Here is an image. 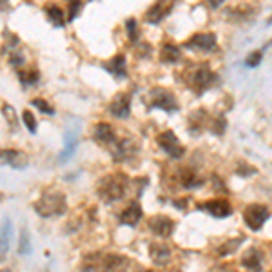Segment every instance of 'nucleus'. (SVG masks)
<instances>
[{
	"mask_svg": "<svg viewBox=\"0 0 272 272\" xmlns=\"http://www.w3.org/2000/svg\"><path fill=\"white\" fill-rule=\"evenodd\" d=\"M125 189H127V178L123 174H109L98 185V194L104 201L111 203V201L122 200Z\"/></svg>",
	"mask_w": 272,
	"mask_h": 272,
	"instance_id": "obj_1",
	"label": "nucleus"
},
{
	"mask_svg": "<svg viewBox=\"0 0 272 272\" xmlns=\"http://www.w3.org/2000/svg\"><path fill=\"white\" fill-rule=\"evenodd\" d=\"M67 209L66 203V196L58 193V191H51V193H45L42 198H40L37 203H35V211L39 216L49 218V216H60L64 214Z\"/></svg>",
	"mask_w": 272,
	"mask_h": 272,
	"instance_id": "obj_2",
	"label": "nucleus"
},
{
	"mask_svg": "<svg viewBox=\"0 0 272 272\" xmlns=\"http://www.w3.org/2000/svg\"><path fill=\"white\" fill-rule=\"evenodd\" d=\"M269 218V209L261 203H250V205L245 207L243 211V222L245 225L252 231H258V229L263 227V223L267 222Z\"/></svg>",
	"mask_w": 272,
	"mask_h": 272,
	"instance_id": "obj_3",
	"label": "nucleus"
},
{
	"mask_svg": "<svg viewBox=\"0 0 272 272\" xmlns=\"http://www.w3.org/2000/svg\"><path fill=\"white\" fill-rule=\"evenodd\" d=\"M151 102L156 109H161V111H167V113H174L178 109V100L176 96L172 95L169 89H163V87H155L151 89Z\"/></svg>",
	"mask_w": 272,
	"mask_h": 272,
	"instance_id": "obj_4",
	"label": "nucleus"
},
{
	"mask_svg": "<svg viewBox=\"0 0 272 272\" xmlns=\"http://www.w3.org/2000/svg\"><path fill=\"white\" fill-rule=\"evenodd\" d=\"M156 142H158V145H160L161 149L165 151L169 156H172V158H182V156L185 155V147L180 144L176 134L172 133V131H169V129L158 134Z\"/></svg>",
	"mask_w": 272,
	"mask_h": 272,
	"instance_id": "obj_5",
	"label": "nucleus"
},
{
	"mask_svg": "<svg viewBox=\"0 0 272 272\" xmlns=\"http://www.w3.org/2000/svg\"><path fill=\"white\" fill-rule=\"evenodd\" d=\"M218 77L216 73H212L207 66H201L196 69V73L191 78V85L194 89L196 93H203L207 89H211L214 83H216Z\"/></svg>",
	"mask_w": 272,
	"mask_h": 272,
	"instance_id": "obj_6",
	"label": "nucleus"
},
{
	"mask_svg": "<svg viewBox=\"0 0 272 272\" xmlns=\"http://www.w3.org/2000/svg\"><path fill=\"white\" fill-rule=\"evenodd\" d=\"M174 225H176L174 220H171L169 216H163V214H156L149 220V229L160 238H169L174 233Z\"/></svg>",
	"mask_w": 272,
	"mask_h": 272,
	"instance_id": "obj_7",
	"label": "nucleus"
},
{
	"mask_svg": "<svg viewBox=\"0 0 272 272\" xmlns=\"http://www.w3.org/2000/svg\"><path fill=\"white\" fill-rule=\"evenodd\" d=\"M185 47L194 49V51H212L216 47V35L214 33H196L185 42Z\"/></svg>",
	"mask_w": 272,
	"mask_h": 272,
	"instance_id": "obj_8",
	"label": "nucleus"
},
{
	"mask_svg": "<svg viewBox=\"0 0 272 272\" xmlns=\"http://www.w3.org/2000/svg\"><path fill=\"white\" fill-rule=\"evenodd\" d=\"M200 209H203V211H207L209 214L216 218H225L233 214V205L225 198H214V200L205 201V203L200 205Z\"/></svg>",
	"mask_w": 272,
	"mask_h": 272,
	"instance_id": "obj_9",
	"label": "nucleus"
},
{
	"mask_svg": "<svg viewBox=\"0 0 272 272\" xmlns=\"http://www.w3.org/2000/svg\"><path fill=\"white\" fill-rule=\"evenodd\" d=\"M0 163L4 165H11L17 171H22L28 167V156L24 155L22 151H15V149H4L0 151Z\"/></svg>",
	"mask_w": 272,
	"mask_h": 272,
	"instance_id": "obj_10",
	"label": "nucleus"
},
{
	"mask_svg": "<svg viewBox=\"0 0 272 272\" xmlns=\"http://www.w3.org/2000/svg\"><path fill=\"white\" fill-rule=\"evenodd\" d=\"M138 151V144L134 142L133 138H123V140H117L115 144H113V158L115 160H127L131 156L134 155Z\"/></svg>",
	"mask_w": 272,
	"mask_h": 272,
	"instance_id": "obj_11",
	"label": "nucleus"
},
{
	"mask_svg": "<svg viewBox=\"0 0 272 272\" xmlns=\"http://www.w3.org/2000/svg\"><path fill=\"white\" fill-rule=\"evenodd\" d=\"M109 113L117 118H127L129 113H131V95L120 93V95L115 96L109 104Z\"/></svg>",
	"mask_w": 272,
	"mask_h": 272,
	"instance_id": "obj_12",
	"label": "nucleus"
},
{
	"mask_svg": "<svg viewBox=\"0 0 272 272\" xmlns=\"http://www.w3.org/2000/svg\"><path fill=\"white\" fill-rule=\"evenodd\" d=\"M11 236H13V223L11 218H4L0 225V261L7 258L9 247H11Z\"/></svg>",
	"mask_w": 272,
	"mask_h": 272,
	"instance_id": "obj_13",
	"label": "nucleus"
},
{
	"mask_svg": "<svg viewBox=\"0 0 272 272\" xmlns=\"http://www.w3.org/2000/svg\"><path fill=\"white\" fill-rule=\"evenodd\" d=\"M149 254H151V260L160 267H165L167 263L171 261V249H169L165 243H151Z\"/></svg>",
	"mask_w": 272,
	"mask_h": 272,
	"instance_id": "obj_14",
	"label": "nucleus"
},
{
	"mask_svg": "<svg viewBox=\"0 0 272 272\" xmlns=\"http://www.w3.org/2000/svg\"><path fill=\"white\" fill-rule=\"evenodd\" d=\"M120 220H122L123 225H129V227H134V225H138V222L142 220V205H140L138 201H133V203H129V205L123 209Z\"/></svg>",
	"mask_w": 272,
	"mask_h": 272,
	"instance_id": "obj_15",
	"label": "nucleus"
},
{
	"mask_svg": "<svg viewBox=\"0 0 272 272\" xmlns=\"http://www.w3.org/2000/svg\"><path fill=\"white\" fill-rule=\"evenodd\" d=\"M93 138L100 144H115L117 142V136H115V131L109 123L106 122H100L95 125V131H93Z\"/></svg>",
	"mask_w": 272,
	"mask_h": 272,
	"instance_id": "obj_16",
	"label": "nucleus"
},
{
	"mask_svg": "<svg viewBox=\"0 0 272 272\" xmlns=\"http://www.w3.org/2000/svg\"><path fill=\"white\" fill-rule=\"evenodd\" d=\"M78 129H67L66 136H64V151L60 153V161H66L67 158H71L75 153V147L78 144Z\"/></svg>",
	"mask_w": 272,
	"mask_h": 272,
	"instance_id": "obj_17",
	"label": "nucleus"
},
{
	"mask_svg": "<svg viewBox=\"0 0 272 272\" xmlns=\"http://www.w3.org/2000/svg\"><path fill=\"white\" fill-rule=\"evenodd\" d=\"M106 69L109 73H113L115 77L123 78L127 75V62H125V56L123 55H117L113 60H109L106 64Z\"/></svg>",
	"mask_w": 272,
	"mask_h": 272,
	"instance_id": "obj_18",
	"label": "nucleus"
},
{
	"mask_svg": "<svg viewBox=\"0 0 272 272\" xmlns=\"http://www.w3.org/2000/svg\"><path fill=\"white\" fill-rule=\"evenodd\" d=\"M182 58V53H180V47L171 42L163 44V47L160 49V60L163 64H176L178 60Z\"/></svg>",
	"mask_w": 272,
	"mask_h": 272,
	"instance_id": "obj_19",
	"label": "nucleus"
},
{
	"mask_svg": "<svg viewBox=\"0 0 272 272\" xmlns=\"http://www.w3.org/2000/svg\"><path fill=\"white\" fill-rule=\"evenodd\" d=\"M241 265L245 269H250V271H256L261 267V252L256 247H250V249L245 250L243 258H241Z\"/></svg>",
	"mask_w": 272,
	"mask_h": 272,
	"instance_id": "obj_20",
	"label": "nucleus"
},
{
	"mask_svg": "<svg viewBox=\"0 0 272 272\" xmlns=\"http://www.w3.org/2000/svg\"><path fill=\"white\" fill-rule=\"evenodd\" d=\"M127 265H129V260L120 254L104 256V261H102V269H106V271H120V269H123V267Z\"/></svg>",
	"mask_w": 272,
	"mask_h": 272,
	"instance_id": "obj_21",
	"label": "nucleus"
},
{
	"mask_svg": "<svg viewBox=\"0 0 272 272\" xmlns=\"http://www.w3.org/2000/svg\"><path fill=\"white\" fill-rule=\"evenodd\" d=\"M180 184L184 185V187H187V189H191V187H200L201 185V178L196 174L193 169H189V167H184L182 169V172H180Z\"/></svg>",
	"mask_w": 272,
	"mask_h": 272,
	"instance_id": "obj_22",
	"label": "nucleus"
},
{
	"mask_svg": "<svg viewBox=\"0 0 272 272\" xmlns=\"http://www.w3.org/2000/svg\"><path fill=\"white\" fill-rule=\"evenodd\" d=\"M45 15L49 18V22L53 26H56V28H62L66 24V15H64V11L56 4H47L45 6Z\"/></svg>",
	"mask_w": 272,
	"mask_h": 272,
	"instance_id": "obj_23",
	"label": "nucleus"
},
{
	"mask_svg": "<svg viewBox=\"0 0 272 272\" xmlns=\"http://www.w3.org/2000/svg\"><path fill=\"white\" fill-rule=\"evenodd\" d=\"M167 15H169V7H163L160 6V4H156V6H153L149 11L145 13V20L149 24H158L160 20H163Z\"/></svg>",
	"mask_w": 272,
	"mask_h": 272,
	"instance_id": "obj_24",
	"label": "nucleus"
},
{
	"mask_svg": "<svg viewBox=\"0 0 272 272\" xmlns=\"http://www.w3.org/2000/svg\"><path fill=\"white\" fill-rule=\"evenodd\" d=\"M31 239H29V233L28 229H22L20 231V238H18V254L20 256H29L31 254Z\"/></svg>",
	"mask_w": 272,
	"mask_h": 272,
	"instance_id": "obj_25",
	"label": "nucleus"
},
{
	"mask_svg": "<svg viewBox=\"0 0 272 272\" xmlns=\"http://www.w3.org/2000/svg\"><path fill=\"white\" fill-rule=\"evenodd\" d=\"M67 2V20L71 22L78 17V13L82 9V0H66Z\"/></svg>",
	"mask_w": 272,
	"mask_h": 272,
	"instance_id": "obj_26",
	"label": "nucleus"
},
{
	"mask_svg": "<svg viewBox=\"0 0 272 272\" xmlns=\"http://www.w3.org/2000/svg\"><path fill=\"white\" fill-rule=\"evenodd\" d=\"M22 120H24V125L28 127L29 133H31V134L37 133V118H35L33 113L26 109V111L22 113Z\"/></svg>",
	"mask_w": 272,
	"mask_h": 272,
	"instance_id": "obj_27",
	"label": "nucleus"
},
{
	"mask_svg": "<svg viewBox=\"0 0 272 272\" xmlns=\"http://www.w3.org/2000/svg\"><path fill=\"white\" fill-rule=\"evenodd\" d=\"M239 241H241V239H229L227 243H223L222 247L218 249L220 256H227V254H231V252H234V250L239 247Z\"/></svg>",
	"mask_w": 272,
	"mask_h": 272,
	"instance_id": "obj_28",
	"label": "nucleus"
},
{
	"mask_svg": "<svg viewBox=\"0 0 272 272\" xmlns=\"http://www.w3.org/2000/svg\"><path fill=\"white\" fill-rule=\"evenodd\" d=\"M31 104H33L35 107H37V109H40V113H44V115H55V109H53V107L49 106V104H47V102L44 100V98H35L33 102H31Z\"/></svg>",
	"mask_w": 272,
	"mask_h": 272,
	"instance_id": "obj_29",
	"label": "nucleus"
},
{
	"mask_svg": "<svg viewBox=\"0 0 272 272\" xmlns=\"http://www.w3.org/2000/svg\"><path fill=\"white\" fill-rule=\"evenodd\" d=\"M125 29H127L129 33V40H131V42H136V40H138V24H136L134 18H129L127 22H125Z\"/></svg>",
	"mask_w": 272,
	"mask_h": 272,
	"instance_id": "obj_30",
	"label": "nucleus"
},
{
	"mask_svg": "<svg viewBox=\"0 0 272 272\" xmlns=\"http://www.w3.org/2000/svg\"><path fill=\"white\" fill-rule=\"evenodd\" d=\"M18 77L22 80L24 85H31V83H37L40 80V75L37 71H31V73H18Z\"/></svg>",
	"mask_w": 272,
	"mask_h": 272,
	"instance_id": "obj_31",
	"label": "nucleus"
},
{
	"mask_svg": "<svg viewBox=\"0 0 272 272\" xmlns=\"http://www.w3.org/2000/svg\"><path fill=\"white\" fill-rule=\"evenodd\" d=\"M261 62V51H252L247 58H245V66L247 67H256Z\"/></svg>",
	"mask_w": 272,
	"mask_h": 272,
	"instance_id": "obj_32",
	"label": "nucleus"
},
{
	"mask_svg": "<svg viewBox=\"0 0 272 272\" xmlns=\"http://www.w3.org/2000/svg\"><path fill=\"white\" fill-rule=\"evenodd\" d=\"M225 125H227L225 118L218 117V118H214V122H212L211 131H212V133H216V134H223V131H225Z\"/></svg>",
	"mask_w": 272,
	"mask_h": 272,
	"instance_id": "obj_33",
	"label": "nucleus"
},
{
	"mask_svg": "<svg viewBox=\"0 0 272 272\" xmlns=\"http://www.w3.org/2000/svg\"><path fill=\"white\" fill-rule=\"evenodd\" d=\"M4 115H6L7 122L11 123V125H17V118H15V109H13L11 106H4Z\"/></svg>",
	"mask_w": 272,
	"mask_h": 272,
	"instance_id": "obj_34",
	"label": "nucleus"
},
{
	"mask_svg": "<svg viewBox=\"0 0 272 272\" xmlns=\"http://www.w3.org/2000/svg\"><path fill=\"white\" fill-rule=\"evenodd\" d=\"M9 64H11V66H15V67L22 66V64H24V56L20 55V53H15V51H13L11 58H9Z\"/></svg>",
	"mask_w": 272,
	"mask_h": 272,
	"instance_id": "obj_35",
	"label": "nucleus"
},
{
	"mask_svg": "<svg viewBox=\"0 0 272 272\" xmlns=\"http://www.w3.org/2000/svg\"><path fill=\"white\" fill-rule=\"evenodd\" d=\"M223 2H225V0H207V4H209L212 9H218V7L222 6Z\"/></svg>",
	"mask_w": 272,
	"mask_h": 272,
	"instance_id": "obj_36",
	"label": "nucleus"
},
{
	"mask_svg": "<svg viewBox=\"0 0 272 272\" xmlns=\"http://www.w3.org/2000/svg\"><path fill=\"white\" fill-rule=\"evenodd\" d=\"M9 9V0H0V11H7Z\"/></svg>",
	"mask_w": 272,
	"mask_h": 272,
	"instance_id": "obj_37",
	"label": "nucleus"
},
{
	"mask_svg": "<svg viewBox=\"0 0 272 272\" xmlns=\"http://www.w3.org/2000/svg\"><path fill=\"white\" fill-rule=\"evenodd\" d=\"M271 22H272V17H271Z\"/></svg>",
	"mask_w": 272,
	"mask_h": 272,
	"instance_id": "obj_38",
	"label": "nucleus"
}]
</instances>
